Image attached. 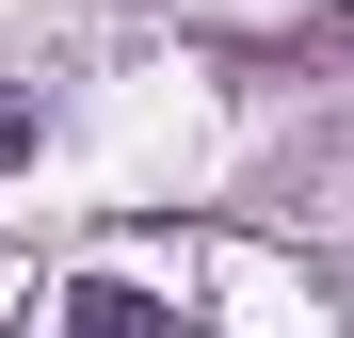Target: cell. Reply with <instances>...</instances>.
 <instances>
[{"mask_svg":"<svg viewBox=\"0 0 354 338\" xmlns=\"http://www.w3.org/2000/svg\"><path fill=\"white\" fill-rule=\"evenodd\" d=\"M17 161H32V97H0V178H17Z\"/></svg>","mask_w":354,"mask_h":338,"instance_id":"6da1fadb","label":"cell"}]
</instances>
